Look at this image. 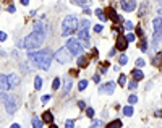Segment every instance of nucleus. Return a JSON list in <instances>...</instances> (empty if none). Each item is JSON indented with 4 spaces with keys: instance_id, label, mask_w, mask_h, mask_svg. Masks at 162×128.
I'll use <instances>...</instances> for the list:
<instances>
[{
    "instance_id": "f257e3e1",
    "label": "nucleus",
    "mask_w": 162,
    "mask_h": 128,
    "mask_svg": "<svg viewBox=\"0 0 162 128\" xmlns=\"http://www.w3.org/2000/svg\"><path fill=\"white\" fill-rule=\"evenodd\" d=\"M28 58L36 67L42 68V70H49L50 63H52V58H54V54L50 49H42L37 52H28Z\"/></svg>"
},
{
    "instance_id": "f03ea898",
    "label": "nucleus",
    "mask_w": 162,
    "mask_h": 128,
    "mask_svg": "<svg viewBox=\"0 0 162 128\" xmlns=\"http://www.w3.org/2000/svg\"><path fill=\"white\" fill-rule=\"evenodd\" d=\"M44 39H46V34L39 33V31H33L28 37H25V47L28 50L31 49H37V47L42 46Z\"/></svg>"
},
{
    "instance_id": "7ed1b4c3",
    "label": "nucleus",
    "mask_w": 162,
    "mask_h": 128,
    "mask_svg": "<svg viewBox=\"0 0 162 128\" xmlns=\"http://www.w3.org/2000/svg\"><path fill=\"white\" fill-rule=\"evenodd\" d=\"M78 26H80V23H78V18L75 15L65 16L63 23H62V34L63 36H70V34H73L78 29Z\"/></svg>"
},
{
    "instance_id": "20e7f679",
    "label": "nucleus",
    "mask_w": 162,
    "mask_h": 128,
    "mask_svg": "<svg viewBox=\"0 0 162 128\" xmlns=\"http://www.w3.org/2000/svg\"><path fill=\"white\" fill-rule=\"evenodd\" d=\"M55 60L60 62V63H70L71 57H73V54H71L70 50L67 49V47H62V49H58L57 52H55Z\"/></svg>"
},
{
    "instance_id": "39448f33",
    "label": "nucleus",
    "mask_w": 162,
    "mask_h": 128,
    "mask_svg": "<svg viewBox=\"0 0 162 128\" xmlns=\"http://www.w3.org/2000/svg\"><path fill=\"white\" fill-rule=\"evenodd\" d=\"M153 25H154V44L157 46L162 41V18L161 16L153 20Z\"/></svg>"
},
{
    "instance_id": "423d86ee",
    "label": "nucleus",
    "mask_w": 162,
    "mask_h": 128,
    "mask_svg": "<svg viewBox=\"0 0 162 128\" xmlns=\"http://www.w3.org/2000/svg\"><path fill=\"white\" fill-rule=\"evenodd\" d=\"M65 47L73 55H83V47H81V42L78 39H67V46Z\"/></svg>"
},
{
    "instance_id": "0eeeda50",
    "label": "nucleus",
    "mask_w": 162,
    "mask_h": 128,
    "mask_svg": "<svg viewBox=\"0 0 162 128\" xmlns=\"http://www.w3.org/2000/svg\"><path fill=\"white\" fill-rule=\"evenodd\" d=\"M5 104V109H7V112L8 113H15L16 112V109H18V99L16 97H7V101L3 102Z\"/></svg>"
},
{
    "instance_id": "6e6552de",
    "label": "nucleus",
    "mask_w": 162,
    "mask_h": 128,
    "mask_svg": "<svg viewBox=\"0 0 162 128\" xmlns=\"http://www.w3.org/2000/svg\"><path fill=\"white\" fill-rule=\"evenodd\" d=\"M105 13H107V18H110L113 23H117V25H118V23H123V18L113 8H107V12H105Z\"/></svg>"
},
{
    "instance_id": "1a4fd4ad",
    "label": "nucleus",
    "mask_w": 162,
    "mask_h": 128,
    "mask_svg": "<svg viewBox=\"0 0 162 128\" xmlns=\"http://www.w3.org/2000/svg\"><path fill=\"white\" fill-rule=\"evenodd\" d=\"M126 47H128V41H126V37H123V36H118V37H117L115 49H117V50L125 52V50H126Z\"/></svg>"
},
{
    "instance_id": "9d476101",
    "label": "nucleus",
    "mask_w": 162,
    "mask_h": 128,
    "mask_svg": "<svg viewBox=\"0 0 162 128\" xmlns=\"http://www.w3.org/2000/svg\"><path fill=\"white\" fill-rule=\"evenodd\" d=\"M113 89H115V83H112V81H109V83H105V84H102L101 88H99V92H102V94H112L113 92Z\"/></svg>"
},
{
    "instance_id": "9b49d317",
    "label": "nucleus",
    "mask_w": 162,
    "mask_h": 128,
    "mask_svg": "<svg viewBox=\"0 0 162 128\" xmlns=\"http://www.w3.org/2000/svg\"><path fill=\"white\" fill-rule=\"evenodd\" d=\"M78 39H81L83 42L88 46L89 44V28H83V29H80V33H78Z\"/></svg>"
},
{
    "instance_id": "f8f14e48",
    "label": "nucleus",
    "mask_w": 162,
    "mask_h": 128,
    "mask_svg": "<svg viewBox=\"0 0 162 128\" xmlns=\"http://www.w3.org/2000/svg\"><path fill=\"white\" fill-rule=\"evenodd\" d=\"M122 8L125 12H133L136 8V2L135 0H122Z\"/></svg>"
},
{
    "instance_id": "ddd939ff",
    "label": "nucleus",
    "mask_w": 162,
    "mask_h": 128,
    "mask_svg": "<svg viewBox=\"0 0 162 128\" xmlns=\"http://www.w3.org/2000/svg\"><path fill=\"white\" fill-rule=\"evenodd\" d=\"M10 84H8V76L0 75V91H8Z\"/></svg>"
},
{
    "instance_id": "4468645a",
    "label": "nucleus",
    "mask_w": 162,
    "mask_h": 128,
    "mask_svg": "<svg viewBox=\"0 0 162 128\" xmlns=\"http://www.w3.org/2000/svg\"><path fill=\"white\" fill-rule=\"evenodd\" d=\"M8 84H10V88H15L16 84H20V76L16 73H12L8 76Z\"/></svg>"
},
{
    "instance_id": "2eb2a0df",
    "label": "nucleus",
    "mask_w": 162,
    "mask_h": 128,
    "mask_svg": "<svg viewBox=\"0 0 162 128\" xmlns=\"http://www.w3.org/2000/svg\"><path fill=\"white\" fill-rule=\"evenodd\" d=\"M42 122H44V123H52V122H54V115H52V112L46 110V112L42 113Z\"/></svg>"
},
{
    "instance_id": "dca6fc26",
    "label": "nucleus",
    "mask_w": 162,
    "mask_h": 128,
    "mask_svg": "<svg viewBox=\"0 0 162 128\" xmlns=\"http://www.w3.org/2000/svg\"><path fill=\"white\" fill-rule=\"evenodd\" d=\"M34 31H39V33L46 34V25H44L42 21H36L34 23Z\"/></svg>"
},
{
    "instance_id": "f3484780",
    "label": "nucleus",
    "mask_w": 162,
    "mask_h": 128,
    "mask_svg": "<svg viewBox=\"0 0 162 128\" xmlns=\"http://www.w3.org/2000/svg\"><path fill=\"white\" fill-rule=\"evenodd\" d=\"M88 57H84V55H81V57L80 58H78V67H80V68H86V67H88Z\"/></svg>"
},
{
    "instance_id": "a211bd4d",
    "label": "nucleus",
    "mask_w": 162,
    "mask_h": 128,
    "mask_svg": "<svg viewBox=\"0 0 162 128\" xmlns=\"http://www.w3.org/2000/svg\"><path fill=\"white\" fill-rule=\"evenodd\" d=\"M131 76L135 78L136 81H139V79H143V78H144V75H143V71H141V70H138V68H136V70H133V71H131Z\"/></svg>"
},
{
    "instance_id": "6ab92c4d",
    "label": "nucleus",
    "mask_w": 162,
    "mask_h": 128,
    "mask_svg": "<svg viewBox=\"0 0 162 128\" xmlns=\"http://www.w3.org/2000/svg\"><path fill=\"white\" fill-rule=\"evenodd\" d=\"M105 128H122V122L120 120H112L110 123H107Z\"/></svg>"
},
{
    "instance_id": "aec40b11",
    "label": "nucleus",
    "mask_w": 162,
    "mask_h": 128,
    "mask_svg": "<svg viewBox=\"0 0 162 128\" xmlns=\"http://www.w3.org/2000/svg\"><path fill=\"white\" fill-rule=\"evenodd\" d=\"M42 120H41L39 119V117H34V119H33V127L34 128H42Z\"/></svg>"
},
{
    "instance_id": "412c9836",
    "label": "nucleus",
    "mask_w": 162,
    "mask_h": 128,
    "mask_svg": "<svg viewBox=\"0 0 162 128\" xmlns=\"http://www.w3.org/2000/svg\"><path fill=\"white\" fill-rule=\"evenodd\" d=\"M34 88H36L37 91L42 88V78H41V76H36V78H34Z\"/></svg>"
},
{
    "instance_id": "4be33fe9",
    "label": "nucleus",
    "mask_w": 162,
    "mask_h": 128,
    "mask_svg": "<svg viewBox=\"0 0 162 128\" xmlns=\"http://www.w3.org/2000/svg\"><path fill=\"white\" fill-rule=\"evenodd\" d=\"M94 13H96V16H97L99 20H102V21H105V20H107V16L104 15V12H102L101 8H96V12H94Z\"/></svg>"
},
{
    "instance_id": "5701e85b",
    "label": "nucleus",
    "mask_w": 162,
    "mask_h": 128,
    "mask_svg": "<svg viewBox=\"0 0 162 128\" xmlns=\"http://www.w3.org/2000/svg\"><path fill=\"white\" fill-rule=\"evenodd\" d=\"M146 10H147V3H146V2H143V3H141V7H139V13H138V15H139V16H144Z\"/></svg>"
},
{
    "instance_id": "b1692460",
    "label": "nucleus",
    "mask_w": 162,
    "mask_h": 128,
    "mask_svg": "<svg viewBox=\"0 0 162 128\" xmlns=\"http://www.w3.org/2000/svg\"><path fill=\"white\" fill-rule=\"evenodd\" d=\"M123 113H125L126 117H131L133 115V107L131 105H126L125 109H123Z\"/></svg>"
},
{
    "instance_id": "393cba45",
    "label": "nucleus",
    "mask_w": 162,
    "mask_h": 128,
    "mask_svg": "<svg viewBox=\"0 0 162 128\" xmlns=\"http://www.w3.org/2000/svg\"><path fill=\"white\" fill-rule=\"evenodd\" d=\"M86 88H88V81H86V79H81V81L78 83V89L83 91V89H86Z\"/></svg>"
},
{
    "instance_id": "a878e982",
    "label": "nucleus",
    "mask_w": 162,
    "mask_h": 128,
    "mask_svg": "<svg viewBox=\"0 0 162 128\" xmlns=\"http://www.w3.org/2000/svg\"><path fill=\"white\" fill-rule=\"evenodd\" d=\"M58 88H60V78H55L52 81V89H54V91H57Z\"/></svg>"
},
{
    "instance_id": "bb28decb",
    "label": "nucleus",
    "mask_w": 162,
    "mask_h": 128,
    "mask_svg": "<svg viewBox=\"0 0 162 128\" xmlns=\"http://www.w3.org/2000/svg\"><path fill=\"white\" fill-rule=\"evenodd\" d=\"M71 86H73V81H71V79H67V81H65V91L63 92H68L71 89Z\"/></svg>"
},
{
    "instance_id": "cd10ccee",
    "label": "nucleus",
    "mask_w": 162,
    "mask_h": 128,
    "mask_svg": "<svg viewBox=\"0 0 162 128\" xmlns=\"http://www.w3.org/2000/svg\"><path fill=\"white\" fill-rule=\"evenodd\" d=\"M139 49L143 50V52H146V50H147V42H146V39H143V41L139 42Z\"/></svg>"
},
{
    "instance_id": "c85d7f7f",
    "label": "nucleus",
    "mask_w": 162,
    "mask_h": 128,
    "mask_svg": "<svg viewBox=\"0 0 162 128\" xmlns=\"http://www.w3.org/2000/svg\"><path fill=\"white\" fill-rule=\"evenodd\" d=\"M126 41H128V42H133V41H135L136 39V34H133V33H128V34H126Z\"/></svg>"
},
{
    "instance_id": "c756f323",
    "label": "nucleus",
    "mask_w": 162,
    "mask_h": 128,
    "mask_svg": "<svg viewBox=\"0 0 162 128\" xmlns=\"http://www.w3.org/2000/svg\"><path fill=\"white\" fill-rule=\"evenodd\" d=\"M136 86H138V81H136V79H131V81H130V84H128V88L133 91V89H136Z\"/></svg>"
},
{
    "instance_id": "7c9ffc66",
    "label": "nucleus",
    "mask_w": 162,
    "mask_h": 128,
    "mask_svg": "<svg viewBox=\"0 0 162 128\" xmlns=\"http://www.w3.org/2000/svg\"><path fill=\"white\" fill-rule=\"evenodd\" d=\"M83 28H89V21H88V20H83V21L80 23V28H78V29H83Z\"/></svg>"
},
{
    "instance_id": "2f4dec72",
    "label": "nucleus",
    "mask_w": 162,
    "mask_h": 128,
    "mask_svg": "<svg viewBox=\"0 0 162 128\" xmlns=\"http://www.w3.org/2000/svg\"><path fill=\"white\" fill-rule=\"evenodd\" d=\"M65 128H75V122L73 120H67L65 122Z\"/></svg>"
},
{
    "instance_id": "473e14b6",
    "label": "nucleus",
    "mask_w": 162,
    "mask_h": 128,
    "mask_svg": "<svg viewBox=\"0 0 162 128\" xmlns=\"http://www.w3.org/2000/svg\"><path fill=\"white\" fill-rule=\"evenodd\" d=\"M86 115H88V117H91V119H92V117H94V109L88 107V109H86Z\"/></svg>"
},
{
    "instance_id": "72a5a7b5",
    "label": "nucleus",
    "mask_w": 162,
    "mask_h": 128,
    "mask_svg": "<svg viewBox=\"0 0 162 128\" xmlns=\"http://www.w3.org/2000/svg\"><path fill=\"white\" fill-rule=\"evenodd\" d=\"M128 102H130V104H136V102H138V97H136L135 94H131V96L128 97Z\"/></svg>"
},
{
    "instance_id": "f704fd0d",
    "label": "nucleus",
    "mask_w": 162,
    "mask_h": 128,
    "mask_svg": "<svg viewBox=\"0 0 162 128\" xmlns=\"http://www.w3.org/2000/svg\"><path fill=\"white\" fill-rule=\"evenodd\" d=\"M125 81H126V76H125V75H120V78H118V84H120V86H123V84H125Z\"/></svg>"
},
{
    "instance_id": "c9c22d12",
    "label": "nucleus",
    "mask_w": 162,
    "mask_h": 128,
    "mask_svg": "<svg viewBox=\"0 0 162 128\" xmlns=\"http://www.w3.org/2000/svg\"><path fill=\"white\" fill-rule=\"evenodd\" d=\"M126 62H128V57H126V55H122V57H120V65H125Z\"/></svg>"
},
{
    "instance_id": "e433bc0d",
    "label": "nucleus",
    "mask_w": 162,
    "mask_h": 128,
    "mask_svg": "<svg viewBox=\"0 0 162 128\" xmlns=\"http://www.w3.org/2000/svg\"><path fill=\"white\" fill-rule=\"evenodd\" d=\"M125 28H126L128 31H131L135 26H133V23H131V21H125Z\"/></svg>"
},
{
    "instance_id": "4c0bfd02",
    "label": "nucleus",
    "mask_w": 162,
    "mask_h": 128,
    "mask_svg": "<svg viewBox=\"0 0 162 128\" xmlns=\"http://www.w3.org/2000/svg\"><path fill=\"white\" fill-rule=\"evenodd\" d=\"M136 65H138V68H141V67H144L146 63H144L143 58H138V60H136Z\"/></svg>"
},
{
    "instance_id": "58836bf2",
    "label": "nucleus",
    "mask_w": 162,
    "mask_h": 128,
    "mask_svg": "<svg viewBox=\"0 0 162 128\" xmlns=\"http://www.w3.org/2000/svg\"><path fill=\"white\" fill-rule=\"evenodd\" d=\"M136 36H143V28H141V26H136Z\"/></svg>"
},
{
    "instance_id": "ea45409f",
    "label": "nucleus",
    "mask_w": 162,
    "mask_h": 128,
    "mask_svg": "<svg viewBox=\"0 0 162 128\" xmlns=\"http://www.w3.org/2000/svg\"><path fill=\"white\" fill-rule=\"evenodd\" d=\"M3 41H7V34L3 31H0V42H3Z\"/></svg>"
},
{
    "instance_id": "a19ab883",
    "label": "nucleus",
    "mask_w": 162,
    "mask_h": 128,
    "mask_svg": "<svg viewBox=\"0 0 162 128\" xmlns=\"http://www.w3.org/2000/svg\"><path fill=\"white\" fill-rule=\"evenodd\" d=\"M94 31H96V33H101V31H102V25H94Z\"/></svg>"
},
{
    "instance_id": "79ce46f5",
    "label": "nucleus",
    "mask_w": 162,
    "mask_h": 128,
    "mask_svg": "<svg viewBox=\"0 0 162 128\" xmlns=\"http://www.w3.org/2000/svg\"><path fill=\"white\" fill-rule=\"evenodd\" d=\"M78 107H80V109L83 110V109H86V104L83 102V101H80V102H78Z\"/></svg>"
},
{
    "instance_id": "37998d69",
    "label": "nucleus",
    "mask_w": 162,
    "mask_h": 128,
    "mask_svg": "<svg viewBox=\"0 0 162 128\" xmlns=\"http://www.w3.org/2000/svg\"><path fill=\"white\" fill-rule=\"evenodd\" d=\"M49 101H50V96H47V94L42 96V102H49Z\"/></svg>"
},
{
    "instance_id": "c03bdc74",
    "label": "nucleus",
    "mask_w": 162,
    "mask_h": 128,
    "mask_svg": "<svg viewBox=\"0 0 162 128\" xmlns=\"http://www.w3.org/2000/svg\"><path fill=\"white\" fill-rule=\"evenodd\" d=\"M99 125H101V122H99V120H96V122L92 123V127H91V128H97Z\"/></svg>"
},
{
    "instance_id": "a18cd8bd",
    "label": "nucleus",
    "mask_w": 162,
    "mask_h": 128,
    "mask_svg": "<svg viewBox=\"0 0 162 128\" xmlns=\"http://www.w3.org/2000/svg\"><path fill=\"white\" fill-rule=\"evenodd\" d=\"M92 79H94V83H99V81H101V78H99V75H94V76H92Z\"/></svg>"
},
{
    "instance_id": "49530a36",
    "label": "nucleus",
    "mask_w": 162,
    "mask_h": 128,
    "mask_svg": "<svg viewBox=\"0 0 162 128\" xmlns=\"http://www.w3.org/2000/svg\"><path fill=\"white\" fill-rule=\"evenodd\" d=\"M7 10H8L10 13H13V12H15V7H13V5H10V7H8V8H7Z\"/></svg>"
},
{
    "instance_id": "de8ad7c7",
    "label": "nucleus",
    "mask_w": 162,
    "mask_h": 128,
    "mask_svg": "<svg viewBox=\"0 0 162 128\" xmlns=\"http://www.w3.org/2000/svg\"><path fill=\"white\" fill-rule=\"evenodd\" d=\"M97 55H99V52H97V50H96V49H92V57H94V58H96V57H97Z\"/></svg>"
},
{
    "instance_id": "09e8293b",
    "label": "nucleus",
    "mask_w": 162,
    "mask_h": 128,
    "mask_svg": "<svg viewBox=\"0 0 162 128\" xmlns=\"http://www.w3.org/2000/svg\"><path fill=\"white\" fill-rule=\"evenodd\" d=\"M115 52H117V49H112V50L109 52V55H110V57H112V55H115Z\"/></svg>"
},
{
    "instance_id": "8fccbe9b",
    "label": "nucleus",
    "mask_w": 162,
    "mask_h": 128,
    "mask_svg": "<svg viewBox=\"0 0 162 128\" xmlns=\"http://www.w3.org/2000/svg\"><path fill=\"white\" fill-rule=\"evenodd\" d=\"M10 128H20V125H18V123H13V125L10 127Z\"/></svg>"
},
{
    "instance_id": "3c124183",
    "label": "nucleus",
    "mask_w": 162,
    "mask_h": 128,
    "mask_svg": "<svg viewBox=\"0 0 162 128\" xmlns=\"http://www.w3.org/2000/svg\"><path fill=\"white\" fill-rule=\"evenodd\" d=\"M21 3H23V5H28V3H29V0H21Z\"/></svg>"
},
{
    "instance_id": "603ef678",
    "label": "nucleus",
    "mask_w": 162,
    "mask_h": 128,
    "mask_svg": "<svg viewBox=\"0 0 162 128\" xmlns=\"http://www.w3.org/2000/svg\"><path fill=\"white\" fill-rule=\"evenodd\" d=\"M156 115H157V117H159V115H162V110H157V112H156Z\"/></svg>"
},
{
    "instance_id": "864d4df0",
    "label": "nucleus",
    "mask_w": 162,
    "mask_h": 128,
    "mask_svg": "<svg viewBox=\"0 0 162 128\" xmlns=\"http://www.w3.org/2000/svg\"><path fill=\"white\" fill-rule=\"evenodd\" d=\"M49 128H58V127H57V125H52V123H50V127H49Z\"/></svg>"
},
{
    "instance_id": "5fc2aeb1",
    "label": "nucleus",
    "mask_w": 162,
    "mask_h": 128,
    "mask_svg": "<svg viewBox=\"0 0 162 128\" xmlns=\"http://www.w3.org/2000/svg\"><path fill=\"white\" fill-rule=\"evenodd\" d=\"M159 16H162V8H159Z\"/></svg>"
},
{
    "instance_id": "6e6d98bb",
    "label": "nucleus",
    "mask_w": 162,
    "mask_h": 128,
    "mask_svg": "<svg viewBox=\"0 0 162 128\" xmlns=\"http://www.w3.org/2000/svg\"><path fill=\"white\" fill-rule=\"evenodd\" d=\"M157 3H161V5H162V0H157Z\"/></svg>"
}]
</instances>
